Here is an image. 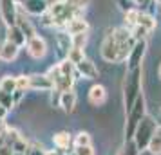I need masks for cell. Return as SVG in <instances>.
Listing matches in <instances>:
<instances>
[{"mask_svg": "<svg viewBox=\"0 0 161 155\" xmlns=\"http://www.w3.org/2000/svg\"><path fill=\"white\" fill-rule=\"evenodd\" d=\"M141 67L138 69H130L127 76H125V83H123V99H125V108L129 110L134 101L138 99L143 92H141Z\"/></svg>", "mask_w": 161, "mask_h": 155, "instance_id": "obj_1", "label": "cell"}, {"mask_svg": "<svg viewBox=\"0 0 161 155\" xmlns=\"http://www.w3.org/2000/svg\"><path fill=\"white\" fill-rule=\"evenodd\" d=\"M147 116V103H145V96H141L134 101L130 108L127 110V126H125V141H132L134 132L138 125L141 123V119Z\"/></svg>", "mask_w": 161, "mask_h": 155, "instance_id": "obj_2", "label": "cell"}, {"mask_svg": "<svg viewBox=\"0 0 161 155\" xmlns=\"http://www.w3.org/2000/svg\"><path fill=\"white\" fill-rule=\"evenodd\" d=\"M158 126L159 125L156 123V119H154L152 116H148V114L141 119V123L138 125L136 132H134V137H132V141L136 142V146H138L139 152H143V150L148 148V142H150V139L154 137Z\"/></svg>", "mask_w": 161, "mask_h": 155, "instance_id": "obj_3", "label": "cell"}, {"mask_svg": "<svg viewBox=\"0 0 161 155\" xmlns=\"http://www.w3.org/2000/svg\"><path fill=\"white\" fill-rule=\"evenodd\" d=\"M49 15L53 16L54 27L65 29V25L71 22L73 18H76V16H81V11L71 8V6H67L65 2L62 0V2H56V4L49 6Z\"/></svg>", "mask_w": 161, "mask_h": 155, "instance_id": "obj_4", "label": "cell"}, {"mask_svg": "<svg viewBox=\"0 0 161 155\" xmlns=\"http://www.w3.org/2000/svg\"><path fill=\"white\" fill-rule=\"evenodd\" d=\"M100 54H102V58L105 59V61H109V63H119V61H123L121 51H119V45H118V40H116V34H114V29H109L105 33Z\"/></svg>", "mask_w": 161, "mask_h": 155, "instance_id": "obj_5", "label": "cell"}, {"mask_svg": "<svg viewBox=\"0 0 161 155\" xmlns=\"http://www.w3.org/2000/svg\"><path fill=\"white\" fill-rule=\"evenodd\" d=\"M145 52H147V40H138V42H134L130 52H129V58H127V67H129V70L141 67L143 58H145Z\"/></svg>", "mask_w": 161, "mask_h": 155, "instance_id": "obj_6", "label": "cell"}, {"mask_svg": "<svg viewBox=\"0 0 161 155\" xmlns=\"http://www.w3.org/2000/svg\"><path fill=\"white\" fill-rule=\"evenodd\" d=\"M0 15L4 23L11 27L16 25V16H18V4L15 0H0Z\"/></svg>", "mask_w": 161, "mask_h": 155, "instance_id": "obj_7", "label": "cell"}, {"mask_svg": "<svg viewBox=\"0 0 161 155\" xmlns=\"http://www.w3.org/2000/svg\"><path fill=\"white\" fill-rule=\"evenodd\" d=\"M25 47H27V52H29L31 58L35 59H42L47 54V44H45V40L42 36H33L27 40V44H25Z\"/></svg>", "mask_w": 161, "mask_h": 155, "instance_id": "obj_8", "label": "cell"}, {"mask_svg": "<svg viewBox=\"0 0 161 155\" xmlns=\"http://www.w3.org/2000/svg\"><path fill=\"white\" fill-rule=\"evenodd\" d=\"M56 47H58L60 59H65L69 56V51L73 49V36L65 29H60L56 33Z\"/></svg>", "mask_w": 161, "mask_h": 155, "instance_id": "obj_9", "label": "cell"}, {"mask_svg": "<svg viewBox=\"0 0 161 155\" xmlns=\"http://www.w3.org/2000/svg\"><path fill=\"white\" fill-rule=\"evenodd\" d=\"M20 6H22L24 13L35 15V16H42L44 13L49 11V2L47 0H25Z\"/></svg>", "mask_w": 161, "mask_h": 155, "instance_id": "obj_10", "label": "cell"}, {"mask_svg": "<svg viewBox=\"0 0 161 155\" xmlns=\"http://www.w3.org/2000/svg\"><path fill=\"white\" fill-rule=\"evenodd\" d=\"M73 141H74V137L69 132H65V130H62V132H58V133L53 135V142H54V146L58 148V152H62L64 155L69 153L71 148H74Z\"/></svg>", "mask_w": 161, "mask_h": 155, "instance_id": "obj_11", "label": "cell"}, {"mask_svg": "<svg viewBox=\"0 0 161 155\" xmlns=\"http://www.w3.org/2000/svg\"><path fill=\"white\" fill-rule=\"evenodd\" d=\"M76 74L81 76V78H85V80H96L100 70H98V67L89 58H83L80 63H76Z\"/></svg>", "mask_w": 161, "mask_h": 155, "instance_id": "obj_12", "label": "cell"}, {"mask_svg": "<svg viewBox=\"0 0 161 155\" xmlns=\"http://www.w3.org/2000/svg\"><path fill=\"white\" fill-rule=\"evenodd\" d=\"M53 81L47 74H31L29 76V90H51Z\"/></svg>", "mask_w": 161, "mask_h": 155, "instance_id": "obj_13", "label": "cell"}, {"mask_svg": "<svg viewBox=\"0 0 161 155\" xmlns=\"http://www.w3.org/2000/svg\"><path fill=\"white\" fill-rule=\"evenodd\" d=\"M107 101V89L103 85H92L89 89V103L94 105V106H102Z\"/></svg>", "mask_w": 161, "mask_h": 155, "instance_id": "obj_14", "label": "cell"}, {"mask_svg": "<svg viewBox=\"0 0 161 155\" xmlns=\"http://www.w3.org/2000/svg\"><path fill=\"white\" fill-rule=\"evenodd\" d=\"M65 31L71 34V36L81 34V33H89V22L83 18V16H76V18H73V20L65 25Z\"/></svg>", "mask_w": 161, "mask_h": 155, "instance_id": "obj_15", "label": "cell"}, {"mask_svg": "<svg viewBox=\"0 0 161 155\" xmlns=\"http://www.w3.org/2000/svg\"><path fill=\"white\" fill-rule=\"evenodd\" d=\"M6 40H8V42H11V44L18 45V47H24V45L27 44V36H25L22 31H20V27H18V25H11V27H8Z\"/></svg>", "mask_w": 161, "mask_h": 155, "instance_id": "obj_16", "label": "cell"}, {"mask_svg": "<svg viewBox=\"0 0 161 155\" xmlns=\"http://www.w3.org/2000/svg\"><path fill=\"white\" fill-rule=\"evenodd\" d=\"M76 92L73 89L71 90H65V92H62V97H60V106H62V110L67 112V114H71L74 110V106H76Z\"/></svg>", "mask_w": 161, "mask_h": 155, "instance_id": "obj_17", "label": "cell"}, {"mask_svg": "<svg viewBox=\"0 0 161 155\" xmlns=\"http://www.w3.org/2000/svg\"><path fill=\"white\" fill-rule=\"evenodd\" d=\"M18 51H20V47L15 44H11V42H4V44L0 45V59H4V61H13L16 59L18 56Z\"/></svg>", "mask_w": 161, "mask_h": 155, "instance_id": "obj_18", "label": "cell"}, {"mask_svg": "<svg viewBox=\"0 0 161 155\" xmlns=\"http://www.w3.org/2000/svg\"><path fill=\"white\" fill-rule=\"evenodd\" d=\"M16 25H18V27H20V31H22L24 34L27 36V40H29V38H33V36H36L35 25H33V23H31V20H27L22 13H18V16H16Z\"/></svg>", "mask_w": 161, "mask_h": 155, "instance_id": "obj_19", "label": "cell"}, {"mask_svg": "<svg viewBox=\"0 0 161 155\" xmlns=\"http://www.w3.org/2000/svg\"><path fill=\"white\" fill-rule=\"evenodd\" d=\"M138 25L145 27V29L150 33V31L156 29V25H158V23H156V18H154L150 13H145V11H141V13H139V18H138Z\"/></svg>", "mask_w": 161, "mask_h": 155, "instance_id": "obj_20", "label": "cell"}, {"mask_svg": "<svg viewBox=\"0 0 161 155\" xmlns=\"http://www.w3.org/2000/svg\"><path fill=\"white\" fill-rule=\"evenodd\" d=\"M0 90L4 92H9L13 94L16 90V76H11V74H6L2 80H0Z\"/></svg>", "mask_w": 161, "mask_h": 155, "instance_id": "obj_21", "label": "cell"}, {"mask_svg": "<svg viewBox=\"0 0 161 155\" xmlns=\"http://www.w3.org/2000/svg\"><path fill=\"white\" fill-rule=\"evenodd\" d=\"M139 13H141V9H138V8H134V9H130V11H127V13H125V27H129V29L136 27V25H138Z\"/></svg>", "mask_w": 161, "mask_h": 155, "instance_id": "obj_22", "label": "cell"}, {"mask_svg": "<svg viewBox=\"0 0 161 155\" xmlns=\"http://www.w3.org/2000/svg\"><path fill=\"white\" fill-rule=\"evenodd\" d=\"M2 135H4V141H6V144H9L11 148H13V144H15L16 141L22 137L18 130H15V128H9V126L6 128V130H4V133H2Z\"/></svg>", "mask_w": 161, "mask_h": 155, "instance_id": "obj_23", "label": "cell"}, {"mask_svg": "<svg viewBox=\"0 0 161 155\" xmlns=\"http://www.w3.org/2000/svg\"><path fill=\"white\" fill-rule=\"evenodd\" d=\"M148 152L152 155H161V135L158 132L154 133V137L150 139V142H148V148H147Z\"/></svg>", "mask_w": 161, "mask_h": 155, "instance_id": "obj_24", "label": "cell"}, {"mask_svg": "<svg viewBox=\"0 0 161 155\" xmlns=\"http://www.w3.org/2000/svg\"><path fill=\"white\" fill-rule=\"evenodd\" d=\"M118 155H139V150H138V146H136L134 141H125L123 148L119 150Z\"/></svg>", "mask_w": 161, "mask_h": 155, "instance_id": "obj_25", "label": "cell"}, {"mask_svg": "<svg viewBox=\"0 0 161 155\" xmlns=\"http://www.w3.org/2000/svg\"><path fill=\"white\" fill-rule=\"evenodd\" d=\"M0 105H2L4 108H8V110H11L13 106H16V105H15V99H13V94L0 90Z\"/></svg>", "mask_w": 161, "mask_h": 155, "instance_id": "obj_26", "label": "cell"}, {"mask_svg": "<svg viewBox=\"0 0 161 155\" xmlns=\"http://www.w3.org/2000/svg\"><path fill=\"white\" fill-rule=\"evenodd\" d=\"M25 155H47V150H45L40 142L33 141V142H29V148H27Z\"/></svg>", "mask_w": 161, "mask_h": 155, "instance_id": "obj_27", "label": "cell"}, {"mask_svg": "<svg viewBox=\"0 0 161 155\" xmlns=\"http://www.w3.org/2000/svg\"><path fill=\"white\" fill-rule=\"evenodd\" d=\"M83 58H85V52H83V49H78V47H73V49L69 51V56H67V59H71L74 65L80 63Z\"/></svg>", "mask_w": 161, "mask_h": 155, "instance_id": "obj_28", "label": "cell"}, {"mask_svg": "<svg viewBox=\"0 0 161 155\" xmlns=\"http://www.w3.org/2000/svg\"><path fill=\"white\" fill-rule=\"evenodd\" d=\"M73 142H74V146H87V144H91V135L87 132H78L74 135Z\"/></svg>", "mask_w": 161, "mask_h": 155, "instance_id": "obj_29", "label": "cell"}, {"mask_svg": "<svg viewBox=\"0 0 161 155\" xmlns=\"http://www.w3.org/2000/svg\"><path fill=\"white\" fill-rule=\"evenodd\" d=\"M85 45H87V33L74 34V36H73V47H78V49H85Z\"/></svg>", "mask_w": 161, "mask_h": 155, "instance_id": "obj_30", "label": "cell"}, {"mask_svg": "<svg viewBox=\"0 0 161 155\" xmlns=\"http://www.w3.org/2000/svg\"><path fill=\"white\" fill-rule=\"evenodd\" d=\"M130 33H132V36H134V40H136V42H138V40H147V34H148V31H147L145 27H141V25L132 27Z\"/></svg>", "mask_w": 161, "mask_h": 155, "instance_id": "obj_31", "label": "cell"}, {"mask_svg": "<svg viewBox=\"0 0 161 155\" xmlns=\"http://www.w3.org/2000/svg\"><path fill=\"white\" fill-rule=\"evenodd\" d=\"M16 90H29V76H16Z\"/></svg>", "mask_w": 161, "mask_h": 155, "instance_id": "obj_32", "label": "cell"}, {"mask_svg": "<svg viewBox=\"0 0 161 155\" xmlns=\"http://www.w3.org/2000/svg\"><path fill=\"white\" fill-rule=\"evenodd\" d=\"M64 2H65L67 6L78 9V11H83V9L89 6V2H91V0H64Z\"/></svg>", "mask_w": 161, "mask_h": 155, "instance_id": "obj_33", "label": "cell"}, {"mask_svg": "<svg viewBox=\"0 0 161 155\" xmlns=\"http://www.w3.org/2000/svg\"><path fill=\"white\" fill-rule=\"evenodd\" d=\"M27 148H29V142L24 139V137H20V139H18L15 144H13V152H18V153H25V152H27Z\"/></svg>", "mask_w": 161, "mask_h": 155, "instance_id": "obj_34", "label": "cell"}, {"mask_svg": "<svg viewBox=\"0 0 161 155\" xmlns=\"http://www.w3.org/2000/svg\"><path fill=\"white\" fill-rule=\"evenodd\" d=\"M73 152H74V155H94L92 144H87V146H74Z\"/></svg>", "mask_w": 161, "mask_h": 155, "instance_id": "obj_35", "label": "cell"}, {"mask_svg": "<svg viewBox=\"0 0 161 155\" xmlns=\"http://www.w3.org/2000/svg\"><path fill=\"white\" fill-rule=\"evenodd\" d=\"M116 2H118V8L121 9L123 13H127V11H130V9L136 8V4L132 0H116Z\"/></svg>", "mask_w": 161, "mask_h": 155, "instance_id": "obj_36", "label": "cell"}, {"mask_svg": "<svg viewBox=\"0 0 161 155\" xmlns=\"http://www.w3.org/2000/svg\"><path fill=\"white\" fill-rule=\"evenodd\" d=\"M60 97H62V90L60 89H51V105L53 106H60Z\"/></svg>", "mask_w": 161, "mask_h": 155, "instance_id": "obj_37", "label": "cell"}, {"mask_svg": "<svg viewBox=\"0 0 161 155\" xmlns=\"http://www.w3.org/2000/svg\"><path fill=\"white\" fill-rule=\"evenodd\" d=\"M15 152H13V148L9 146V144H2L0 146V155H13Z\"/></svg>", "mask_w": 161, "mask_h": 155, "instance_id": "obj_38", "label": "cell"}, {"mask_svg": "<svg viewBox=\"0 0 161 155\" xmlns=\"http://www.w3.org/2000/svg\"><path fill=\"white\" fill-rule=\"evenodd\" d=\"M24 94H25V92H22V90H15V92H13V99H15V105H18L20 101H22Z\"/></svg>", "mask_w": 161, "mask_h": 155, "instance_id": "obj_39", "label": "cell"}, {"mask_svg": "<svg viewBox=\"0 0 161 155\" xmlns=\"http://www.w3.org/2000/svg\"><path fill=\"white\" fill-rule=\"evenodd\" d=\"M8 108H4V106H2V105H0V121H4V119H6V116H8Z\"/></svg>", "mask_w": 161, "mask_h": 155, "instance_id": "obj_40", "label": "cell"}, {"mask_svg": "<svg viewBox=\"0 0 161 155\" xmlns=\"http://www.w3.org/2000/svg\"><path fill=\"white\" fill-rule=\"evenodd\" d=\"M47 155H64V153L58 152V150H51V152H47Z\"/></svg>", "mask_w": 161, "mask_h": 155, "instance_id": "obj_41", "label": "cell"}, {"mask_svg": "<svg viewBox=\"0 0 161 155\" xmlns=\"http://www.w3.org/2000/svg\"><path fill=\"white\" fill-rule=\"evenodd\" d=\"M136 6H143V4H147V0H132Z\"/></svg>", "mask_w": 161, "mask_h": 155, "instance_id": "obj_42", "label": "cell"}, {"mask_svg": "<svg viewBox=\"0 0 161 155\" xmlns=\"http://www.w3.org/2000/svg\"><path fill=\"white\" fill-rule=\"evenodd\" d=\"M49 2V6H53V4H56V2H62V0H47Z\"/></svg>", "mask_w": 161, "mask_h": 155, "instance_id": "obj_43", "label": "cell"}, {"mask_svg": "<svg viewBox=\"0 0 161 155\" xmlns=\"http://www.w3.org/2000/svg\"><path fill=\"white\" fill-rule=\"evenodd\" d=\"M158 76H159V80H161V63H159V69H158Z\"/></svg>", "mask_w": 161, "mask_h": 155, "instance_id": "obj_44", "label": "cell"}, {"mask_svg": "<svg viewBox=\"0 0 161 155\" xmlns=\"http://www.w3.org/2000/svg\"><path fill=\"white\" fill-rule=\"evenodd\" d=\"M156 132H158V133H159V135H161V125L158 126V130H156Z\"/></svg>", "mask_w": 161, "mask_h": 155, "instance_id": "obj_45", "label": "cell"}, {"mask_svg": "<svg viewBox=\"0 0 161 155\" xmlns=\"http://www.w3.org/2000/svg\"><path fill=\"white\" fill-rule=\"evenodd\" d=\"M16 4H24V2H25V0H15Z\"/></svg>", "mask_w": 161, "mask_h": 155, "instance_id": "obj_46", "label": "cell"}, {"mask_svg": "<svg viewBox=\"0 0 161 155\" xmlns=\"http://www.w3.org/2000/svg\"><path fill=\"white\" fill-rule=\"evenodd\" d=\"M13 155H25V153H18V152H15V153H13Z\"/></svg>", "mask_w": 161, "mask_h": 155, "instance_id": "obj_47", "label": "cell"}, {"mask_svg": "<svg viewBox=\"0 0 161 155\" xmlns=\"http://www.w3.org/2000/svg\"><path fill=\"white\" fill-rule=\"evenodd\" d=\"M65 155H74V152H73V153H65Z\"/></svg>", "mask_w": 161, "mask_h": 155, "instance_id": "obj_48", "label": "cell"}, {"mask_svg": "<svg viewBox=\"0 0 161 155\" xmlns=\"http://www.w3.org/2000/svg\"><path fill=\"white\" fill-rule=\"evenodd\" d=\"M154 2H159V4H161V0H154Z\"/></svg>", "mask_w": 161, "mask_h": 155, "instance_id": "obj_49", "label": "cell"}]
</instances>
